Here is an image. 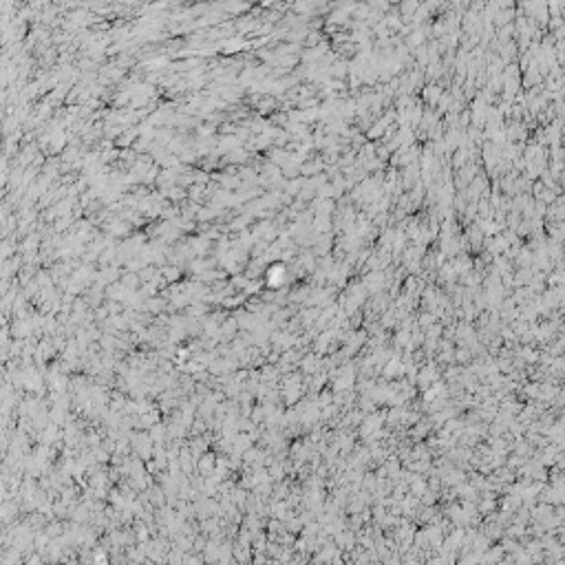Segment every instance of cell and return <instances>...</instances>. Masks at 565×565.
<instances>
[]
</instances>
